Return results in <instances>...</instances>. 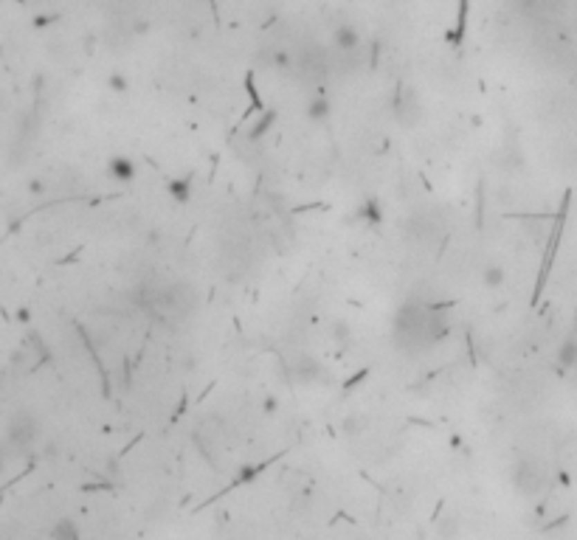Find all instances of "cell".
I'll list each match as a JSON object with an SVG mask.
<instances>
[{"mask_svg": "<svg viewBox=\"0 0 577 540\" xmlns=\"http://www.w3.org/2000/svg\"><path fill=\"white\" fill-rule=\"evenodd\" d=\"M138 304L158 321L167 324H181L186 321L194 307H197V293L194 287L186 281H172V284H155V287H141L138 290Z\"/></svg>", "mask_w": 577, "mask_h": 540, "instance_id": "obj_1", "label": "cell"}, {"mask_svg": "<svg viewBox=\"0 0 577 540\" xmlns=\"http://www.w3.org/2000/svg\"><path fill=\"white\" fill-rule=\"evenodd\" d=\"M448 321L442 313H434L423 304H405L394 318V335L403 346H425L448 335Z\"/></svg>", "mask_w": 577, "mask_h": 540, "instance_id": "obj_2", "label": "cell"}, {"mask_svg": "<svg viewBox=\"0 0 577 540\" xmlns=\"http://www.w3.org/2000/svg\"><path fill=\"white\" fill-rule=\"evenodd\" d=\"M392 113H394V121L400 124V127H405V130L417 127V124L423 121V102H420L417 91L411 85H400L394 99H392Z\"/></svg>", "mask_w": 577, "mask_h": 540, "instance_id": "obj_3", "label": "cell"}, {"mask_svg": "<svg viewBox=\"0 0 577 540\" xmlns=\"http://www.w3.org/2000/svg\"><path fill=\"white\" fill-rule=\"evenodd\" d=\"M513 484L524 495H538L547 487V473H544V467L535 462V459L524 456V459H518L515 467H513Z\"/></svg>", "mask_w": 577, "mask_h": 540, "instance_id": "obj_4", "label": "cell"}, {"mask_svg": "<svg viewBox=\"0 0 577 540\" xmlns=\"http://www.w3.org/2000/svg\"><path fill=\"white\" fill-rule=\"evenodd\" d=\"M39 436V425L37 420L31 417L28 411H17L15 417L9 420V428H6V442L15 447V450H28Z\"/></svg>", "mask_w": 577, "mask_h": 540, "instance_id": "obj_5", "label": "cell"}, {"mask_svg": "<svg viewBox=\"0 0 577 540\" xmlns=\"http://www.w3.org/2000/svg\"><path fill=\"white\" fill-rule=\"evenodd\" d=\"M360 43H363V37H360V31L352 23H338L333 28V46H336V51L341 57H347V59L355 57L360 51Z\"/></svg>", "mask_w": 577, "mask_h": 540, "instance_id": "obj_6", "label": "cell"}, {"mask_svg": "<svg viewBox=\"0 0 577 540\" xmlns=\"http://www.w3.org/2000/svg\"><path fill=\"white\" fill-rule=\"evenodd\" d=\"M107 175L116 180V183H133L136 175H138V166L130 155H113L107 160Z\"/></svg>", "mask_w": 577, "mask_h": 540, "instance_id": "obj_7", "label": "cell"}, {"mask_svg": "<svg viewBox=\"0 0 577 540\" xmlns=\"http://www.w3.org/2000/svg\"><path fill=\"white\" fill-rule=\"evenodd\" d=\"M355 220L366 228H378L383 225V205L378 197H366L363 203H358V209H355Z\"/></svg>", "mask_w": 577, "mask_h": 540, "instance_id": "obj_8", "label": "cell"}, {"mask_svg": "<svg viewBox=\"0 0 577 540\" xmlns=\"http://www.w3.org/2000/svg\"><path fill=\"white\" fill-rule=\"evenodd\" d=\"M167 194L178 205L192 203V197H194V180H192V175H175V178H170L167 180Z\"/></svg>", "mask_w": 577, "mask_h": 540, "instance_id": "obj_9", "label": "cell"}, {"mask_svg": "<svg viewBox=\"0 0 577 540\" xmlns=\"http://www.w3.org/2000/svg\"><path fill=\"white\" fill-rule=\"evenodd\" d=\"M329 115H333V99H329L327 93H313L310 96V102H307V118L310 121H315V124H321V121H327Z\"/></svg>", "mask_w": 577, "mask_h": 540, "instance_id": "obj_10", "label": "cell"}, {"mask_svg": "<svg viewBox=\"0 0 577 540\" xmlns=\"http://www.w3.org/2000/svg\"><path fill=\"white\" fill-rule=\"evenodd\" d=\"M555 360L563 371H571L577 366V335H569V338L560 341V346L555 352Z\"/></svg>", "mask_w": 577, "mask_h": 540, "instance_id": "obj_11", "label": "cell"}, {"mask_svg": "<svg viewBox=\"0 0 577 540\" xmlns=\"http://www.w3.org/2000/svg\"><path fill=\"white\" fill-rule=\"evenodd\" d=\"M482 281H484V287H490V290H499V287L507 281V270H504L499 262H487L484 270H482Z\"/></svg>", "mask_w": 577, "mask_h": 540, "instance_id": "obj_12", "label": "cell"}, {"mask_svg": "<svg viewBox=\"0 0 577 540\" xmlns=\"http://www.w3.org/2000/svg\"><path fill=\"white\" fill-rule=\"evenodd\" d=\"M51 540H82V534H79V526L71 518H59L51 526Z\"/></svg>", "mask_w": 577, "mask_h": 540, "instance_id": "obj_13", "label": "cell"}, {"mask_svg": "<svg viewBox=\"0 0 577 540\" xmlns=\"http://www.w3.org/2000/svg\"><path fill=\"white\" fill-rule=\"evenodd\" d=\"M459 529H462V523H459V518L457 515H442L439 518V523H437V532H439V537L442 540H457L459 537Z\"/></svg>", "mask_w": 577, "mask_h": 540, "instance_id": "obj_14", "label": "cell"}, {"mask_svg": "<svg viewBox=\"0 0 577 540\" xmlns=\"http://www.w3.org/2000/svg\"><path fill=\"white\" fill-rule=\"evenodd\" d=\"M273 121H276V113H273V110L262 113V118H259V121L254 124V127H251V136H248V138H254V141L265 138V136L271 133V127H273Z\"/></svg>", "mask_w": 577, "mask_h": 540, "instance_id": "obj_15", "label": "cell"}, {"mask_svg": "<svg viewBox=\"0 0 577 540\" xmlns=\"http://www.w3.org/2000/svg\"><path fill=\"white\" fill-rule=\"evenodd\" d=\"M107 88H110L113 93H118V96H125V93L130 91V79L121 73V71H113V73L107 76Z\"/></svg>", "mask_w": 577, "mask_h": 540, "instance_id": "obj_16", "label": "cell"}, {"mask_svg": "<svg viewBox=\"0 0 577 540\" xmlns=\"http://www.w3.org/2000/svg\"><path fill=\"white\" fill-rule=\"evenodd\" d=\"M329 332H333V341H349V335H352V329H349L347 321H333Z\"/></svg>", "mask_w": 577, "mask_h": 540, "instance_id": "obj_17", "label": "cell"}, {"mask_svg": "<svg viewBox=\"0 0 577 540\" xmlns=\"http://www.w3.org/2000/svg\"><path fill=\"white\" fill-rule=\"evenodd\" d=\"M571 371H574V378H577V366H574V369H571Z\"/></svg>", "mask_w": 577, "mask_h": 540, "instance_id": "obj_18", "label": "cell"}, {"mask_svg": "<svg viewBox=\"0 0 577 540\" xmlns=\"http://www.w3.org/2000/svg\"><path fill=\"white\" fill-rule=\"evenodd\" d=\"M360 540H366V537H360Z\"/></svg>", "mask_w": 577, "mask_h": 540, "instance_id": "obj_19", "label": "cell"}]
</instances>
